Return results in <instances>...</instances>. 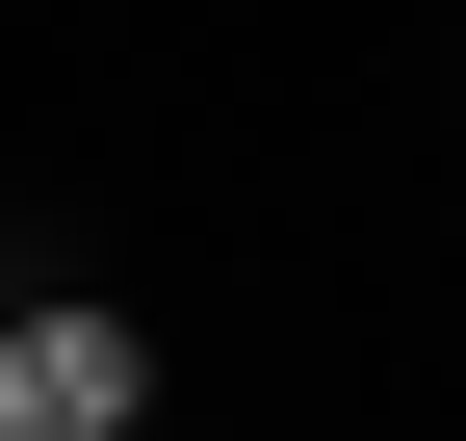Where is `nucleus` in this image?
I'll return each instance as SVG.
<instances>
[{"instance_id":"f257e3e1","label":"nucleus","mask_w":466,"mask_h":441,"mask_svg":"<svg viewBox=\"0 0 466 441\" xmlns=\"http://www.w3.org/2000/svg\"><path fill=\"white\" fill-rule=\"evenodd\" d=\"M130 415H156L130 312H0V441H130Z\"/></svg>"}]
</instances>
